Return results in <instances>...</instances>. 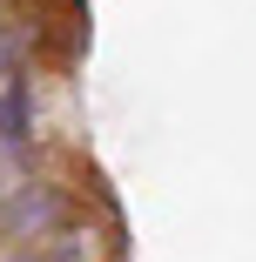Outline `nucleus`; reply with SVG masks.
Listing matches in <instances>:
<instances>
[{
    "label": "nucleus",
    "instance_id": "f257e3e1",
    "mask_svg": "<svg viewBox=\"0 0 256 262\" xmlns=\"http://www.w3.org/2000/svg\"><path fill=\"white\" fill-rule=\"evenodd\" d=\"M0 135H7V141H27V81L21 74L0 81Z\"/></svg>",
    "mask_w": 256,
    "mask_h": 262
}]
</instances>
